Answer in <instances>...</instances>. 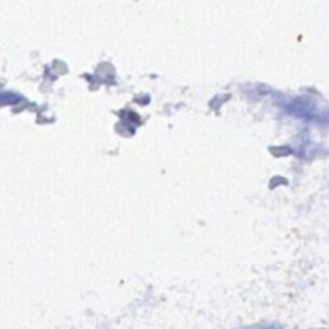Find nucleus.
Returning a JSON list of instances; mask_svg holds the SVG:
<instances>
[]
</instances>
